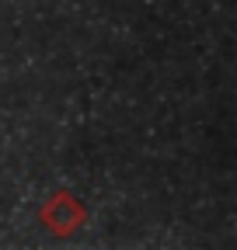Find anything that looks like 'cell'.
<instances>
[{
	"label": "cell",
	"instance_id": "cell-1",
	"mask_svg": "<svg viewBox=\"0 0 237 250\" xmlns=\"http://www.w3.org/2000/svg\"><path fill=\"white\" fill-rule=\"evenodd\" d=\"M39 219H42V226H46L52 236H70L73 229H80V226L87 223V208L80 205L77 195L56 191V195H49V202L42 205Z\"/></svg>",
	"mask_w": 237,
	"mask_h": 250
}]
</instances>
